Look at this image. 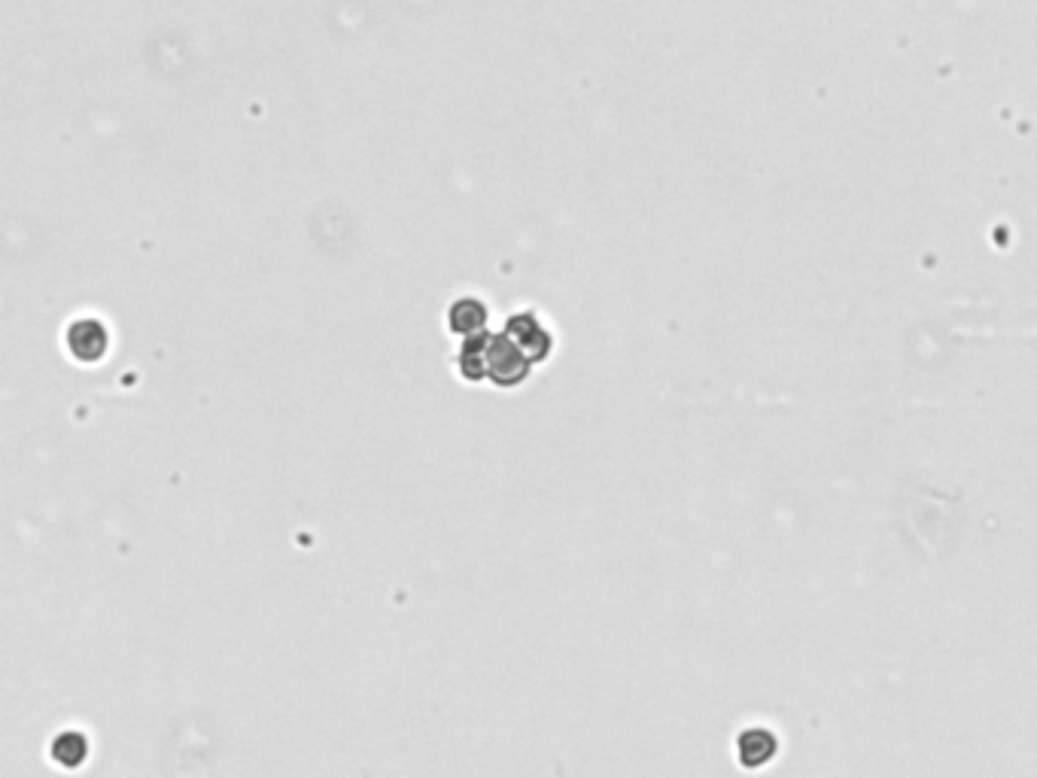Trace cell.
I'll return each instance as SVG.
<instances>
[{
    "mask_svg": "<svg viewBox=\"0 0 1037 778\" xmlns=\"http://www.w3.org/2000/svg\"><path fill=\"white\" fill-rule=\"evenodd\" d=\"M49 757L64 769H80L89 757V739L80 730H64L52 739Z\"/></svg>",
    "mask_w": 1037,
    "mask_h": 778,
    "instance_id": "obj_6",
    "label": "cell"
},
{
    "mask_svg": "<svg viewBox=\"0 0 1037 778\" xmlns=\"http://www.w3.org/2000/svg\"><path fill=\"white\" fill-rule=\"evenodd\" d=\"M448 326L454 335L472 338V335L484 332V326H487V307L478 298H460L448 310Z\"/></svg>",
    "mask_w": 1037,
    "mask_h": 778,
    "instance_id": "obj_5",
    "label": "cell"
},
{
    "mask_svg": "<svg viewBox=\"0 0 1037 778\" xmlns=\"http://www.w3.org/2000/svg\"><path fill=\"white\" fill-rule=\"evenodd\" d=\"M776 751V739L767 730H749L739 736V760L746 766H761L773 757Z\"/></svg>",
    "mask_w": 1037,
    "mask_h": 778,
    "instance_id": "obj_7",
    "label": "cell"
},
{
    "mask_svg": "<svg viewBox=\"0 0 1037 778\" xmlns=\"http://www.w3.org/2000/svg\"><path fill=\"white\" fill-rule=\"evenodd\" d=\"M505 335L533 359V365L545 362L551 356V350H554V338L536 320V314H514V317H508Z\"/></svg>",
    "mask_w": 1037,
    "mask_h": 778,
    "instance_id": "obj_2",
    "label": "cell"
},
{
    "mask_svg": "<svg viewBox=\"0 0 1037 778\" xmlns=\"http://www.w3.org/2000/svg\"><path fill=\"white\" fill-rule=\"evenodd\" d=\"M533 371V359L517 347L505 332L493 335L490 332V344H487V380L511 389L517 383H524Z\"/></svg>",
    "mask_w": 1037,
    "mask_h": 778,
    "instance_id": "obj_1",
    "label": "cell"
},
{
    "mask_svg": "<svg viewBox=\"0 0 1037 778\" xmlns=\"http://www.w3.org/2000/svg\"><path fill=\"white\" fill-rule=\"evenodd\" d=\"M107 344H110V335H107L104 323H98V320H77L67 329V350H70V356L86 362V365L104 359Z\"/></svg>",
    "mask_w": 1037,
    "mask_h": 778,
    "instance_id": "obj_3",
    "label": "cell"
},
{
    "mask_svg": "<svg viewBox=\"0 0 1037 778\" xmlns=\"http://www.w3.org/2000/svg\"><path fill=\"white\" fill-rule=\"evenodd\" d=\"M487 344H490V332H478L472 338H463L460 353H457V371L463 380H469V383L487 380Z\"/></svg>",
    "mask_w": 1037,
    "mask_h": 778,
    "instance_id": "obj_4",
    "label": "cell"
}]
</instances>
